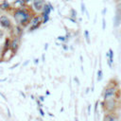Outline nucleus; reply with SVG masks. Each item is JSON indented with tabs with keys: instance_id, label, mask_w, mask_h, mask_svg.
<instances>
[{
	"instance_id": "obj_12",
	"label": "nucleus",
	"mask_w": 121,
	"mask_h": 121,
	"mask_svg": "<svg viewBox=\"0 0 121 121\" xmlns=\"http://www.w3.org/2000/svg\"><path fill=\"white\" fill-rule=\"evenodd\" d=\"M70 14H71V17L72 18H76L77 15H78V12H77V10L75 9H70Z\"/></svg>"
},
{
	"instance_id": "obj_23",
	"label": "nucleus",
	"mask_w": 121,
	"mask_h": 121,
	"mask_svg": "<svg viewBox=\"0 0 121 121\" xmlns=\"http://www.w3.org/2000/svg\"><path fill=\"white\" fill-rule=\"evenodd\" d=\"M40 100L43 101V96H40Z\"/></svg>"
},
{
	"instance_id": "obj_16",
	"label": "nucleus",
	"mask_w": 121,
	"mask_h": 121,
	"mask_svg": "<svg viewBox=\"0 0 121 121\" xmlns=\"http://www.w3.org/2000/svg\"><path fill=\"white\" fill-rule=\"evenodd\" d=\"M81 12L82 13L85 12V5H84V3H81Z\"/></svg>"
},
{
	"instance_id": "obj_8",
	"label": "nucleus",
	"mask_w": 121,
	"mask_h": 121,
	"mask_svg": "<svg viewBox=\"0 0 121 121\" xmlns=\"http://www.w3.org/2000/svg\"><path fill=\"white\" fill-rule=\"evenodd\" d=\"M12 9H13V6L8 0H3L2 2H0V10L1 11L10 13Z\"/></svg>"
},
{
	"instance_id": "obj_6",
	"label": "nucleus",
	"mask_w": 121,
	"mask_h": 121,
	"mask_svg": "<svg viewBox=\"0 0 121 121\" xmlns=\"http://www.w3.org/2000/svg\"><path fill=\"white\" fill-rule=\"evenodd\" d=\"M10 39H11V42H10V52L12 53V56H14L19 48H20V44H21V39L14 36V35H10Z\"/></svg>"
},
{
	"instance_id": "obj_22",
	"label": "nucleus",
	"mask_w": 121,
	"mask_h": 121,
	"mask_svg": "<svg viewBox=\"0 0 121 121\" xmlns=\"http://www.w3.org/2000/svg\"><path fill=\"white\" fill-rule=\"evenodd\" d=\"M105 12H106V9H103V11H102V14L104 15V14H105Z\"/></svg>"
},
{
	"instance_id": "obj_27",
	"label": "nucleus",
	"mask_w": 121,
	"mask_h": 121,
	"mask_svg": "<svg viewBox=\"0 0 121 121\" xmlns=\"http://www.w3.org/2000/svg\"><path fill=\"white\" fill-rule=\"evenodd\" d=\"M104 1H105V2H106V1H107V0H104Z\"/></svg>"
},
{
	"instance_id": "obj_11",
	"label": "nucleus",
	"mask_w": 121,
	"mask_h": 121,
	"mask_svg": "<svg viewBox=\"0 0 121 121\" xmlns=\"http://www.w3.org/2000/svg\"><path fill=\"white\" fill-rule=\"evenodd\" d=\"M57 39L59 41H60V42H62V43H66L68 41V37L67 36H58Z\"/></svg>"
},
{
	"instance_id": "obj_7",
	"label": "nucleus",
	"mask_w": 121,
	"mask_h": 121,
	"mask_svg": "<svg viewBox=\"0 0 121 121\" xmlns=\"http://www.w3.org/2000/svg\"><path fill=\"white\" fill-rule=\"evenodd\" d=\"M42 24H43L42 16H41L40 13H38V14L33 18V20L31 21V24H30V26H29V27H28V31H29V32H32V31L36 30V29H38V28L42 26Z\"/></svg>"
},
{
	"instance_id": "obj_20",
	"label": "nucleus",
	"mask_w": 121,
	"mask_h": 121,
	"mask_svg": "<svg viewBox=\"0 0 121 121\" xmlns=\"http://www.w3.org/2000/svg\"><path fill=\"white\" fill-rule=\"evenodd\" d=\"M18 65H19V63H16V64H14L13 66H11V67H10V69H14V68H15L16 66H18Z\"/></svg>"
},
{
	"instance_id": "obj_17",
	"label": "nucleus",
	"mask_w": 121,
	"mask_h": 121,
	"mask_svg": "<svg viewBox=\"0 0 121 121\" xmlns=\"http://www.w3.org/2000/svg\"><path fill=\"white\" fill-rule=\"evenodd\" d=\"M62 48H63L64 50H68V46H67V44H66V43H63V44H62Z\"/></svg>"
},
{
	"instance_id": "obj_21",
	"label": "nucleus",
	"mask_w": 121,
	"mask_h": 121,
	"mask_svg": "<svg viewBox=\"0 0 121 121\" xmlns=\"http://www.w3.org/2000/svg\"><path fill=\"white\" fill-rule=\"evenodd\" d=\"M113 2H114L115 4H118L119 2H121V0H113Z\"/></svg>"
},
{
	"instance_id": "obj_13",
	"label": "nucleus",
	"mask_w": 121,
	"mask_h": 121,
	"mask_svg": "<svg viewBox=\"0 0 121 121\" xmlns=\"http://www.w3.org/2000/svg\"><path fill=\"white\" fill-rule=\"evenodd\" d=\"M84 36H85L86 42H87L88 43H90L91 41H90V36H89V31H88V30H85V31H84Z\"/></svg>"
},
{
	"instance_id": "obj_10",
	"label": "nucleus",
	"mask_w": 121,
	"mask_h": 121,
	"mask_svg": "<svg viewBox=\"0 0 121 121\" xmlns=\"http://www.w3.org/2000/svg\"><path fill=\"white\" fill-rule=\"evenodd\" d=\"M44 4H45L44 0H32V7L38 13L43 10Z\"/></svg>"
},
{
	"instance_id": "obj_2",
	"label": "nucleus",
	"mask_w": 121,
	"mask_h": 121,
	"mask_svg": "<svg viewBox=\"0 0 121 121\" xmlns=\"http://www.w3.org/2000/svg\"><path fill=\"white\" fill-rule=\"evenodd\" d=\"M102 97L103 100L121 99V89L117 79L112 78L111 80H109L108 84L105 86L102 92Z\"/></svg>"
},
{
	"instance_id": "obj_1",
	"label": "nucleus",
	"mask_w": 121,
	"mask_h": 121,
	"mask_svg": "<svg viewBox=\"0 0 121 121\" xmlns=\"http://www.w3.org/2000/svg\"><path fill=\"white\" fill-rule=\"evenodd\" d=\"M10 14L15 22V25L22 26L23 28L29 27L31 21L38 14V12L33 9L32 5L25 4L18 7H13Z\"/></svg>"
},
{
	"instance_id": "obj_19",
	"label": "nucleus",
	"mask_w": 121,
	"mask_h": 121,
	"mask_svg": "<svg viewBox=\"0 0 121 121\" xmlns=\"http://www.w3.org/2000/svg\"><path fill=\"white\" fill-rule=\"evenodd\" d=\"M106 27V23H105V19H103V29H105Z\"/></svg>"
},
{
	"instance_id": "obj_4",
	"label": "nucleus",
	"mask_w": 121,
	"mask_h": 121,
	"mask_svg": "<svg viewBox=\"0 0 121 121\" xmlns=\"http://www.w3.org/2000/svg\"><path fill=\"white\" fill-rule=\"evenodd\" d=\"M0 26L2 27V29H5L7 31H9V33H11L14 29L15 25H13L12 21L7 14H1L0 15Z\"/></svg>"
},
{
	"instance_id": "obj_25",
	"label": "nucleus",
	"mask_w": 121,
	"mask_h": 121,
	"mask_svg": "<svg viewBox=\"0 0 121 121\" xmlns=\"http://www.w3.org/2000/svg\"><path fill=\"white\" fill-rule=\"evenodd\" d=\"M47 45H48V44H47V43H45V46H44V49H46V48H47Z\"/></svg>"
},
{
	"instance_id": "obj_5",
	"label": "nucleus",
	"mask_w": 121,
	"mask_h": 121,
	"mask_svg": "<svg viewBox=\"0 0 121 121\" xmlns=\"http://www.w3.org/2000/svg\"><path fill=\"white\" fill-rule=\"evenodd\" d=\"M53 9H54V8H53V6H52L50 3H45V4H44L43 10L40 12V14H41V16H42L43 24H46V23L48 22L50 12H51V10H53Z\"/></svg>"
},
{
	"instance_id": "obj_24",
	"label": "nucleus",
	"mask_w": 121,
	"mask_h": 121,
	"mask_svg": "<svg viewBox=\"0 0 121 121\" xmlns=\"http://www.w3.org/2000/svg\"><path fill=\"white\" fill-rule=\"evenodd\" d=\"M40 112H41L42 115H43V110H40Z\"/></svg>"
},
{
	"instance_id": "obj_15",
	"label": "nucleus",
	"mask_w": 121,
	"mask_h": 121,
	"mask_svg": "<svg viewBox=\"0 0 121 121\" xmlns=\"http://www.w3.org/2000/svg\"><path fill=\"white\" fill-rule=\"evenodd\" d=\"M102 76H103L102 70H98V72H97V81H100V80H101Z\"/></svg>"
},
{
	"instance_id": "obj_26",
	"label": "nucleus",
	"mask_w": 121,
	"mask_h": 121,
	"mask_svg": "<svg viewBox=\"0 0 121 121\" xmlns=\"http://www.w3.org/2000/svg\"><path fill=\"white\" fill-rule=\"evenodd\" d=\"M65 1H69V0H65Z\"/></svg>"
},
{
	"instance_id": "obj_9",
	"label": "nucleus",
	"mask_w": 121,
	"mask_h": 121,
	"mask_svg": "<svg viewBox=\"0 0 121 121\" xmlns=\"http://www.w3.org/2000/svg\"><path fill=\"white\" fill-rule=\"evenodd\" d=\"M102 121H119L118 113L117 112H107V113H104Z\"/></svg>"
},
{
	"instance_id": "obj_3",
	"label": "nucleus",
	"mask_w": 121,
	"mask_h": 121,
	"mask_svg": "<svg viewBox=\"0 0 121 121\" xmlns=\"http://www.w3.org/2000/svg\"><path fill=\"white\" fill-rule=\"evenodd\" d=\"M101 110L104 113L107 112H118L121 108V99H108L100 102Z\"/></svg>"
},
{
	"instance_id": "obj_14",
	"label": "nucleus",
	"mask_w": 121,
	"mask_h": 121,
	"mask_svg": "<svg viewBox=\"0 0 121 121\" xmlns=\"http://www.w3.org/2000/svg\"><path fill=\"white\" fill-rule=\"evenodd\" d=\"M32 0H18L17 2H19V6H22V5H25V4H28Z\"/></svg>"
},
{
	"instance_id": "obj_18",
	"label": "nucleus",
	"mask_w": 121,
	"mask_h": 121,
	"mask_svg": "<svg viewBox=\"0 0 121 121\" xmlns=\"http://www.w3.org/2000/svg\"><path fill=\"white\" fill-rule=\"evenodd\" d=\"M4 36V29H0V38Z\"/></svg>"
}]
</instances>
